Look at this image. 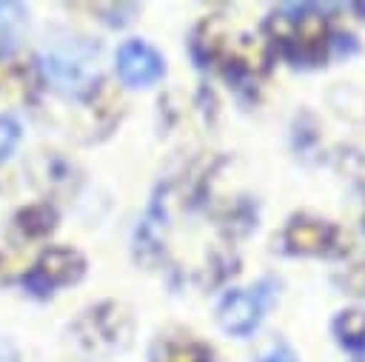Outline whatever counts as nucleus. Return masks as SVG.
Listing matches in <instances>:
<instances>
[{"label":"nucleus","instance_id":"f8f14e48","mask_svg":"<svg viewBox=\"0 0 365 362\" xmlns=\"http://www.w3.org/2000/svg\"><path fill=\"white\" fill-rule=\"evenodd\" d=\"M20 143V123L9 114L0 117V160H6Z\"/></svg>","mask_w":365,"mask_h":362},{"label":"nucleus","instance_id":"7ed1b4c3","mask_svg":"<svg viewBox=\"0 0 365 362\" xmlns=\"http://www.w3.org/2000/svg\"><path fill=\"white\" fill-rule=\"evenodd\" d=\"M282 242L291 254H325V257H339L351 248V237L342 234L334 222L314 219V217H294L285 231Z\"/></svg>","mask_w":365,"mask_h":362},{"label":"nucleus","instance_id":"f257e3e1","mask_svg":"<svg viewBox=\"0 0 365 362\" xmlns=\"http://www.w3.org/2000/svg\"><path fill=\"white\" fill-rule=\"evenodd\" d=\"M265 34L268 48L279 51L285 60L297 66H317L328 57L331 29L317 9H279L265 20Z\"/></svg>","mask_w":365,"mask_h":362},{"label":"nucleus","instance_id":"f03ea898","mask_svg":"<svg viewBox=\"0 0 365 362\" xmlns=\"http://www.w3.org/2000/svg\"><path fill=\"white\" fill-rule=\"evenodd\" d=\"M43 71L57 91L68 97H86L100 80V48L86 37L57 40L43 54Z\"/></svg>","mask_w":365,"mask_h":362},{"label":"nucleus","instance_id":"1a4fd4ad","mask_svg":"<svg viewBox=\"0 0 365 362\" xmlns=\"http://www.w3.org/2000/svg\"><path fill=\"white\" fill-rule=\"evenodd\" d=\"M26 29V9L20 3H0V54L17 48Z\"/></svg>","mask_w":365,"mask_h":362},{"label":"nucleus","instance_id":"9b49d317","mask_svg":"<svg viewBox=\"0 0 365 362\" xmlns=\"http://www.w3.org/2000/svg\"><path fill=\"white\" fill-rule=\"evenodd\" d=\"M254 362H297V353L291 351V345H288L285 339L274 336V339H268V342L257 351Z\"/></svg>","mask_w":365,"mask_h":362},{"label":"nucleus","instance_id":"9d476101","mask_svg":"<svg viewBox=\"0 0 365 362\" xmlns=\"http://www.w3.org/2000/svg\"><path fill=\"white\" fill-rule=\"evenodd\" d=\"M157 362H211V348L197 339L165 342Z\"/></svg>","mask_w":365,"mask_h":362},{"label":"nucleus","instance_id":"20e7f679","mask_svg":"<svg viewBox=\"0 0 365 362\" xmlns=\"http://www.w3.org/2000/svg\"><path fill=\"white\" fill-rule=\"evenodd\" d=\"M86 274V257L77 248H46L31 268V274L23 279L34 294L46 296L57 285H71Z\"/></svg>","mask_w":365,"mask_h":362},{"label":"nucleus","instance_id":"ddd939ff","mask_svg":"<svg viewBox=\"0 0 365 362\" xmlns=\"http://www.w3.org/2000/svg\"><path fill=\"white\" fill-rule=\"evenodd\" d=\"M342 285H345L351 294L365 296V265H354V268L342 276Z\"/></svg>","mask_w":365,"mask_h":362},{"label":"nucleus","instance_id":"39448f33","mask_svg":"<svg viewBox=\"0 0 365 362\" xmlns=\"http://www.w3.org/2000/svg\"><path fill=\"white\" fill-rule=\"evenodd\" d=\"M163 71H165L163 54L145 40H125L117 48V74L125 86H134V88L151 86L163 77Z\"/></svg>","mask_w":365,"mask_h":362},{"label":"nucleus","instance_id":"4468645a","mask_svg":"<svg viewBox=\"0 0 365 362\" xmlns=\"http://www.w3.org/2000/svg\"><path fill=\"white\" fill-rule=\"evenodd\" d=\"M0 362H17V351L3 339H0Z\"/></svg>","mask_w":365,"mask_h":362},{"label":"nucleus","instance_id":"6e6552de","mask_svg":"<svg viewBox=\"0 0 365 362\" xmlns=\"http://www.w3.org/2000/svg\"><path fill=\"white\" fill-rule=\"evenodd\" d=\"M17 228H20L26 237H31V239L48 237V234L57 228V208L48 205V202L26 205V208L17 214Z\"/></svg>","mask_w":365,"mask_h":362},{"label":"nucleus","instance_id":"0eeeda50","mask_svg":"<svg viewBox=\"0 0 365 362\" xmlns=\"http://www.w3.org/2000/svg\"><path fill=\"white\" fill-rule=\"evenodd\" d=\"M331 331L339 348H345L356 362H365V311L359 308L339 311L331 322Z\"/></svg>","mask_w":365,"mask_h":362},{"label":"nucleus","instance_id":"423d86ee","mask_svg":"<svg viewBox=\"0 0 365 362\" xmlns=\"http://www.w3.org/2000/svg\"><path fill=\"white\" fill-rule=\"evenodd\" d=\"M262 319V296L257 291H242L234 288L220 299L217 308V322L222 331L234 336H248Z\"/></svg>","mask_w":365,"mask_h":362}]
</instances>
